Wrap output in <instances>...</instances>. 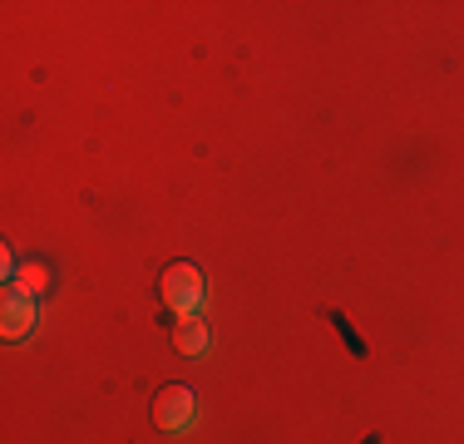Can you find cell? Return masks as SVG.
<instances>
[{
  "label": "cell",
  "mask_w": 464,
  "mask_h": 444,
  "mask_svg": "<svg viewBox=\"0 0 464 444\" xmlns=\"http://www.w3.org/2000/svg\"><path fill=\"white\" fill-rule=\"evenodd\" d=\"M159 296L169 311H179V316H198V306H203L208 286H203V272H198L193 262H169L159 276Z\"/></svg>",
  "instance_id": "6da1fadb"
},
{
  "label": "cell",
  "mask_w": 464,
  "mask_h": 444,
  "mask_svg": "<svg viewBox=\"0 0 464 444\" xmlns=\"http://www.w3.org/2000/svg\"><path fill=\"white\" fill-rule=\"evenodd\" d=\"M193 420H198V395L188 391V385H163V391L153 395V425H159V430L183 435Z\"/></svg>",
  "instance_id": "7a4b0ae2"
},
{
  "label": "cell",
  "mask_w": 464,
  "mask_h": 444,
  "mask_svg": "<svg viewBox=\"0 0 464 444\" xmlns=\"http://www.w3.org/2000/svg\"><path fill=\"white\" fill-rule=\"evenodd\" d=\"M40 311H35V296L25 292V286H5V296H0V326H5V341H25L30 331H35Z\"/></svg>",
  "instance_id": "3957f363"
},
{
  "label": "cell",
  "mask_w": 464,
  "mask_h": 444,
  "mask_svg": "<svg viewBox=\"0 0 464 444\" xmlns=\"http://www.w3.org/2000/svg\"><path fill=\"white\" fill-rule=\"evenodd\" d=\"M173 346H179L183 355H203V351H208V326H203V316H179V321H173Z\"/></svg>",
  "instance_id": "277c9868"
},
{
  "label": "cell",
  "mask_w": 464,
  "mask_h": 444,
  "mask_svg": "<svg viewBox=\"0 0 464 444\" xmlns=\"http://www.w3.org/2000/svg\"><path fill=\"white\" fill-rule=\"evenodd\" d=\"M20 286H25L30 296L50 292V266L45 262H25V266H20Z\"/></svg>",
  "instance_id": "5b68a950"
}]
</instances>
